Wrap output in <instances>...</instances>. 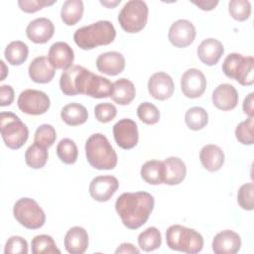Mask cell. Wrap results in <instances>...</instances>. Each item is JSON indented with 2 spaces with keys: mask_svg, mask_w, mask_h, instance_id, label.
I'll return each instance as SVG.
<instances>
[{
  "mask_svg": "<svg viewBox=\"0 0 254 254\" xmlns=\"http://www.w3.org/2000/svg\"><path fill=\"white\" fill-rule=\"evenodd\" d=\"M154 205V197L147 191L123 192L116 199L115 209L124 226L138 229L147 222Z\"/></svg>",
  "mask_w": 254,
  "mask_h": 254,
  "instance_id": "obj_1",
  "label": "cell"
},
{
  "mask_svg": "<svg viewBox=\"0 0 254 254\" xmlns=\"http://www.w3.org/2000/svg\"><path fill=\"white\" fill-rule=\"evenodd\" d=\"M116 37V30L110 21L100 20L78 28L73 34V40L81 50H92L98 46L111 44Z\"/></svg>",
  "mask_w": 254,
  "mask_h": 254,
  "instance_id": "obj_2",
  "label": "cell"
},
{
  "mask_svg": "<svg viewBox=\"0 0 254 254\" xmlns=\"http://www.w3.org/2000/svg\"><path fill=\"white\" fill-rule=\"evenodd\" d=\"M85 156L91 167L97 170H112L118 157L108 139L101 133H94L85 142Z\"/></svg>",
  "mask_w": 254,
  "mask_h": 254,
  "instance_id": "obj_3",
  "label": "cell"
},
{
  "mask_svg": "<svg viewBox=\"0 0 254 254\" xmlns=\"http://www.w3.org/2000/svg\"><path fill=\"white\" fill-rule=\"evenodd\" d=\"M166 242L170 249L188 254L198 253L203 247V238L200 233L180 224L171 225L167 229Z\"/></svg>",
  "mask_w": 254,
  "mask_h": 254,
  "instance_id": "obj_4",
  "label": "cell"
},
{
  "mask_svg": "<svg viewBox=\"0 0 254 254\" xmlns=\"http://www.w3.org/2000/svg\"><path fill=\"white\" fill-rule=\"evenodd\" d=\"M222 71L241 85L249 86L254 83V59L238 53L229 54L223 61Z\"/></svg>",
  "mask_w": 254,
  "mask_h": 254,
  "instance_id": "obj_5",
  "label": "cell"
},
{
  "mask_svg": "<svg viewBox=\"0 0 254 254\" xmlns=\"http://www.w3.org/2000/svg\"><path fill=\"white\" fill-rule=\"evenodd\" d=\"M0 131L5 145L12 149H20L28 140L27 125L12 112L0 113Z\"/></svg>",
  "mask_w": 254,
  "mask_h": 254,
  "instance_id": "obj_6",
  "label": "cell"
},
{
  "mask_svg": "<svg viewBox=\"0 0 254 254\" xmlns=\"http://www.w3.org/2000/svg\"><path fill=\"white\" fill-rule=\"evenodd\" d=\"M149 9L143 0H130L124 4L118 14L121 28L130 34L138 33L147 24Z\"/></svg>",
  "mask_w": 254,
  "mask_h": 254,
  "instance_id": "obj_7",
  "label": "cell"
},
{
  "mask_svg": "<svg viewBox=\"0 0 254 254\" xmlns=\"http://www.w3.org/2000/svg\"><path fill=\"white\" fill-rule=\"evenodd\" d=\"M15 219L28 229L41 228L46 222V214L36 200L30 197L18 199L13 207Z\"/></svg>",
  "mask_w": 254,
  "mask_h": 254,
  "instance_id": "obj_8",
  "label": "cell"
},
{
  "mask_svg": "<svg viewBox=\"0 0 254 254\" xmlns=\"http://www.w3.org/2000/svg\"><path fill=\"white\" fill-rule=\"evenodd\" d=\"M91 73L81 65H72L64 70L60 78L62 92L67 96L84 94Z\"/></svg>",
  "mask_w": 254,
  "mask_h": 254,
  "instance_id": "obj_9",
  "label": "cell"
},
{
  "mask_svg": "<svg viewBox=\"0 0 254 254\" xmlns=\"http://www.w3.org/2000/svg\"><path fill=\"white\" fill-rule=\"evenodd\" d=\"M17 104L19 109L26 114L41 115L49 110L51 101L48 94L44 91L29 88L20 93Z\"/></svg>",
  "mask_w": 254,
  "mask_h": 254,
  "instance_id": "obj_10",
  "label": "cell"
},
{
  "mask_svg": "<svg viewBox=\"0 0 254 254\" xmlns=\"http://www.w3.org/2000/svg\"><path fill=\"white\" fill-rule=\"evenodd\" d=\"M113 136L116 144L124 149L130 150L138 144L139 133L135 121L130 118H123L113 126Z\"/></svg>",
  "mask_w": 254,
  "mask_h": 254,
  "instance_id": "obj_11",
  "label": "cell"
},
{
  "mask_svg": "<svg viewBox=\"0 0 254 254\" xmlns=\"http://www.w3.org/2000/svg\"><path fill=\"white\" fill-rule=\"evenodd\" d=\"M195 35L196 31L193 24L189 20L180 19L171 25L168 38L176 48H186L194 41Z\"/></svg>",
  "mask_w": 254,
  "mask_h": 254,
  "instance_id": "obj_12",
  "label": "cell"
},
{
  "mask_svg": "<svg viewBox=\"0 0 254 254\" xmlns=\"http://www.w3.org/2000/svg\"><path fill=\"white\" fill-rule=\"evenodd\" d=\"M206 87V79L202 71L197 68L187 69L181 78V88L188 98H197L203 94Z\"/></svg>",
  "mask_w": 254,
  "mask_h": 254,
  "instance_id": "obj_13",
  "label": "cell"
},
{
  "mask_svg": "<svg viewBox=\"0 0 254 254\" xmlns=\"http://www.w3.org/2000/svg\"><path fill=\"white\" fill-rule=\"evenodd\" d=\"M119 188L118 180L113 176H98L89 184L91 197L99 202L109 200Z\"/></svg>",
  "mask_w": 254,
  "mask_h": 254,
  "instance_id": "obj_14",
  "label": "cell"
},
{
  "mask_svg": "<svg viewBox=\"0 0 254 254\" xmlns=\"http://www.w3.org/2000/svg\"><path fill=\"white\" fill-rule=\"evenodd\" d=\"M175 89L173 78L164 71L153 73L148 81V90L152 97L157 100L170 98Z\"/></svg>",
  "mask_w": 254,
  "mask_h": 254,
  "instance_id": "obj_15",
  "label": "cell"
},
{
  "mask_svg": "<svg viewBox=\"0 0 254 254\" xmlns=\"http://www.w3.org/2000/svg\"><path fill=\"white\" fill-rule=\"evenodd\" d=\"M55 33L53 22L45 17L31 21L26 28L28 39L35 44H45L52 39Z\"/></svg>",
  "mask_w": 254,
  "mask_h": 254,
  "instance_id": "obj_16",
  "label": "cell"
},
{
  "mask_svg": "<svg viewBox=\"0 0 254 254\" xmlns=\"http://www.w3.org/2000/svg\"><path fill=\"white\" fill-rule=\"evenodd\" d=\"M48 60L54 68L65 70L72 66L74 53L68 44L56 42L50 47Z\"/></svg>",
  "mask_w": 254,
  "mask_h": 254,
  "instance_id": "obj_17",
  "label": "cell"
},
{
  "mask_svg": "<svg viewBox=\"0 0 254 254\" xmlns=\"http://www.w3.org/2000/svg\"><path fill=\"white\" fill-rule=\"evenodd\" d=\"M240 247L239 234L229 229L218 232L212 240V251L215 254H234L240 250Z\"/></svg>",
  "mask_w": 254,
  "mask_h": 254,
  "instance_id": "obj_18",
  "label": "cell"
},
{
  "mask_svg": "<svg viewBox=\"0 0 254 254\" xmlns=\"http://www.w3.org/2000/svg\"><path fill=\"white\" fill-rule=\"evenodd\" d=\"M211 99L216 108L222 111H228L236 107L239 97L238 92L233 85L229 83H222L215 87L212 92Z\"/></svg>",
  "mask_w": 254,
  "mask_h": 254,
  "instance_id": "obj_19",
  "label": "cell"
},
{
  "mask_svg": "<svg viewBox=\"0 0 254 254\" xmlns=\"http://www.w3.org/2000/svg\"><path fill=\"white\" fill-rule=\"evenodd\" d=\"M97 69L107 75H117L125 68V59L119 52H106L96 59Z\"/></svg>",
  "mask_w": 254,
  "mask_h": 254,
  "instance_id": "obj_20",
  "label": "cell"
},
{
  "mask_svg": "<svg viewBox=\"0 0 254 254\" xmlns=\"http://www.w3.org/2000/svg\"><path fill=\"white\" fill-rule=\"evenodd\" d=\"M223 53L224 48L222 43L214 38L203 40L196 50V54L200 62L209 66L216 64Z\"/></svg>",
  "mask_w": 254,
  "mask_h": 254,
  "instance_id": "obj_21",
  "label": "cell"
},
{
  "mask_svg": "<svg viewBox=\"0 0 254 254\" xmlns=\"http://www.w3.org/2000/svg\"><path fill=\"white\" fill-rule=\"evenodd\" d=\"M30 78L37 83H49L55 76L56 68L50 64L47 57L35 58L28 68Z\"/></svg>",
  "mask_w": 254,
  "mask_h": 254,
  "instance_id": "obj_22",
  "label": "cell"
},
{
  "mask_svg": "<svg viewBox=\"0 0 254 254\" xmlns=\"http://www.w3.org/2000/svg\"><path fill=\"white\" fill-rule=\"evenodd\" d=\"M64 248L70 254H82L88 247L87 231L81 226H73L64 236Z\"/></svg>",
  "mask_w": 254,
  "mask_h": 254,
  "instance_id": "obj_23",
  "label": "cell"
},
{
  "mask_svg": "<svg viewBox=\"0 0 254 254\" xmlns=\"http://www.w3.org/2000/svg\"><path fill=\"white\" fill-rule=\"evenodd\" d=\"M202 167L208 172H216L224 164V153L220 147L213 144L203 146L199 152Z\"/></svg>",
  "mask_w": 254,
  "mask_h": 254,
  "instance_id": "obj_24",
  "label": "cell"
},
{
  "mask_svg": "<svg viewBox=\"0 0 254 254\" xmlns=\"http://www.w3.org/2000/svg\"><path fill=\"white\" fill-rule=\"evenodd\" d=\"M165 167L164 184L175 186L181 184L187 175L185 162L178 157H169L163 161Z\"/></svg>",
  "mask_w": 254,
  "mask_h": 254,
  "instance_id": "obj_25",
  "label": "cell"
},
{
  "mask_svg": "<svg viewBox=\"0 0 254 254\" xmlns=\"http://www.w3.org/2000/svg\"><path fill=\"white\" fill-rule=\"evenodd\" d=\"M136 96V89L133 82L125 77L119 78L112 83V100L119 105H127Z\"/></svg>",
  "mask_w": 254,
  "mask_h": 254,
  "instance_id": "obj_26",
  "label": "cell"
},
{
  "mask_svg": "<svg viewBox=\"0 0 254 254\" xmlns=\"http://www.w3.org/2000/svg\"><path fill=\"white\" fill-rule=\"evenodd\" d=\"M112 93V82L103 76L95 73H91L85 94L93 98H106L111 96Z\"/></svg>",
  "mask_w": 254,
  "mask_h": 254,
  "instance_id": "obj_27",
  "label": "cell"
},
{
  "mask_svg": "<svg viewBox=\"0 0 254 254\" xmlns=\"http://www.w3.org/2000/svg\"><path fill=\"white\" fill-rule=\"evenodd\" d=\"M61 117L65 124L69 126H77L86 122L88 113L86 108L80 103L71 102L62 108Z\"/></svg>",
  "mask_w": 254,
  "mask_h": 254,
  "instance_id": "obj_28",
  "label": "cell"
},
{
  "mask_svg": "<svg viewBox=\"0 0 254 254\" xmlns=\"http://www.w3.org/2000/svg\"><path fill=\"white\" fill-rule=\"evenodd\" d=\"M142 179L150 185L164 184L165 180V167L163 161L150 160L147 161L141 168Z\"/></svg>",
  "mask_w": 254,
  "mask_h": 254,
  "instance_id": "obj_29",
  "label": "cell"
},
{
  "mask_svg": "<svg viewBox=\"0 0 254 254\" xmlns=\"http://www.w3.org/2000/svg\"><path fill=\"white\" fill-rule=\"evenodd\" d=\"M84 6L81 0H66L61 10L62 21L67 26H73L80 21Z\"/></svg>",
  "mask_w": 254,
  "mask_h": 254,
  "instance_id": "obj_30",
  "label": "cell"
},
{
  "mask_svg": "<svg viewBox=\"0 0 254 254\" xmlns=\"http://www.w3.org/2000/svg\"><path fill=\"white\" fill-rule=\"evenodd\" d=\"M28 46L22 41H13L9 43L4 52L6 61L12 65H20L24 64L28 58Z\"/></svg>",
  "mask_w": 254,
  "mask_h": 254,
  "instance_id": "obj_31",
  "label": "cell"
},
{
  "mask_svg": "<svg viewBox=\"0 0 254 254\" xmlns=\"http://www.w3.org/2000/svg\"><path fill=\"white\" fill-rule=\"evenodd\" d=\"M49 153L46 147L34 142L25 152V162L32 169L43 168L48 161Z\"/></svg>",
  "mask_w": 254,
  "mask_h": 254,
  "instance_id": "obj_32",
  "label": "cell"
},
{
  "mask_svg": "<svg viewBox=\"0 0 254 254\" xmlns=\"http://www.w3.org/2000/svg\"><path fill=\"white\" fill-rule=\"evenodd\" d=\"M139 247L145 252H151L160 248L162 235L157 227L151 226L142 231L138 236Z\"/></svg>",
  "mask_w": 254,
  "mask_h": 254,
  "instance_id": "obj_33",
  "label": "cell"
},
{
  "mask_svg": "<svg viewBox=\"0 0 254 254\" xmlns=\"http://www.w3.org/2000/svg\"><path fill=\"white\" fill-rule=\"evenodd\" d=\"M187 126L193 131H198L204 128L208 123V114L204 108L193 106L188 109L185 115Z\"/></svg>",
  "mask_w": 254,
  "mask_h": 254,
  "instance_id": "obj_34",
  "label": "cell"
},
{
  "mask_svg": "<svg viewBox=\"0 0 254 254\" xmlns=\"http://www.w3.org/2000/svg\"><path fill=\"white\" fill-rule=\"evenodd\" d=\"M33 254H61V250L57 247L54 238L47 234L37 235L31 242Z\"/></svg>",
  "mask_w": 254,
  "mask_h": 254,
  "instance_id": "obj_35",
  "label": "cell"
},
{
  "mask_svg": "<svg viewBox=\"0 0 254 254\" xmlns=\"http://www.w3.org/2000/svg\"><path fill=\"white\" fill-rule=\"evenodd\" d=\"M57 155L63 163L66 165H72L77 160V146L71 139H62L57 146Z\"/></svg>",
  "mask_w": 254,
  "mask_h": 254,
  "instance_id": "obj_36",
  "label": "cell"
},
{
  "mask_svg": "<svg viewBox=\"0 0 254 254\" xmlns=\"http://www.w3.org/2000/svg\"><path fill=\"white\" fill-rule=\"evenodd\" d=\"M235 137L243 145H252L254 143V118L240 122L235 129Z\"/></svg>",
  "mask_w": 254,
  "mask_h": 254,
  "instance_id": "obj_37",
  "label": "cell"
},
{
  "mask_svg": "<svg viewBox=\"0 0 254 254\" xmlns=\"http://www.w3.org/2000/svg\"><path fill=\"white\" fill-rule=\"evenodd\" d=\"M56 138L57 133L55 128L51 124H42L37 128L35 132L34 142L46 148H50L54 145Z\"/></svg>",
  "mask_w": 254,
  "mask_h": 254,
  "instance_id": "obj_38",
  "label": "cell"
},
{
  "mask_svg": "<svg viewBox=\"0 0 254 254\" xmlns=\"http://www.w3.org/2000/svg\"><path fill=\"white\" fill-rule=\"evenodd\" d=\"M230 16L236 21H246L251 14V4L248 0H232L228 3Z\"/></svg>",
  "mask_w": 254,
  "mask_h": 254,
  "instance_id": "obj_39",
  "label": "cell"
},
{
  "mask_svg": "<svg viewBox=\"0 0 254 254\" xmlns=\"http://www.w3.org/2000/svg\"><path fill=\"white\" fill-rule=\"evenodd\" d=\"M137 116L143 123L154 125L160 119V111L153 103L146 101L138 106Z\"/></svg>",
  "mask_w": 254,
  "mask_h": 254,
  "instance_id": "obj_40",
  "label": "cell"
},
{
  "mask_svg": "<svg viewBox=\"0 0 254 254\" xmlns=\"http://www.w3.org/2000/svg\"><path fill=\"white\" fill-rule=\"evenodd\" d=\"M253 193H254V185L253 183H247L242 185L237 192V202L241 208L245 210H253Z\"/></svg>",
  "mask_w": 254,
  "mask_h": 254,
  "instance_id": "obj_41",
  "label": "cell"
},
{
  "mask_svg": "<svg viewBox=\"0 0 254 254\" xmlns=\"http://www.w3.org/2000/svg\"><path fill=\"white\" fill-rule=\"evenodd\" d=\"M117 114L116 107L109 102L98 103L94 107L95 118L101 123H108L115 118Z\"/></svg>",
  "mask_w": 254,
  "mask_h": 254,
  "instance_id": "obj_42",
  "label": "cell"
},
{
  "mask_svg": "<svg viewBox=\"0 0 254 254\" xmlns=\"http://www.w3.org/2000/svg\"><path fill=\"white\" fill-rule=\"evenodd\" d=\"M4 253L5 254H27L28 253V242L26 239H24L21 236L13 235L11 236L4 248Z\"/></svg>",
  "mask_w": 254,
  "mask_h": 254,
  "instance_id": "obj_43",
  "label": "cell"
},
{
  "mask_svg": "<svg viewBox=\"0 0 254 254\" xmlns=\"http://www.w3.org/2000/svg\"><path fill=\"white\" fill-rule=\"evenodd\" d=\"M56 1L48 0H19L18 6L20 9L26 13H35L46 6H51L55 4Z\"/></svg>",
  "mask_w": 254,
  "mask_h": 254,
  "instance_id": "obj_44",
  "label": "cell"
},
{
  "mask_svg": "<svg viewBox=\"0 0 254 254\" xmlns=\"http://www.w3.org/2000/svg\"><path fill=\"white\" fill-rule=\"evenodd\" d=\"M14 100V89L11 85L3 84L0 86V105L2 107L10 105Z\"/></svg>",
  "mask_w": 254,
  "mask_h": 254,
  "instance_id": "obj_45",
  "label": "cell"
},
{
  "mask_svg": "<svg viewBox=\"0 0 254 254\" xmlns=\"http://www.w3.org/2000/svg\"><path fill=\"white\" fill-rule=\"evenodd\" d=\"M253 101H254V92H250L243 101V111L245 114H247L249 117L254 116V109H253Z\"/></svg>",
  "mask_w": 254,
  "mask_h": 254,
  "instance_id": "obj_46",
  "label": "cell"
},
{
  "mask_svg": "<svg viewBox=\"0 0 254 254\" xmlns=\"http://www.w3.org/2000/svg\"><path fill=\"white\" fill-rule=\"evenodd\" d=\"M192 4H194L195 6H197L198 8H200L201 10L204 11H210L213 8L216 7V5L218 4L217 0H209V1H205V0H201V1H193Z\"/></svg>",
  "mask_w": 254,
  "mask_h": 254,
  "instance_id": "obj_47",
  "label": "cell"
},
{
  "mask_svg": "<svg viewBox=\"0 0 254 254\" xmlns=\"http://www.w3.org/2000/svg\"><path fill=\"white\" fill-rule=\"evenodd\" d=\"M140 251L138 248H136L132 243H122L119 245V247L115 250V253H136L138 254Z\"/></svg>",
  "mask_w": 254,
  "mask_h": 254,
  "instance_id": "obj_48",
  "label": "cell"
},
{
  "mask_svg": "<svg viewBox=\"0 0 254 254\" xmlns=\"http://www.w3.org/2000/svg\"><path fill=\"white\" fill-rule=\"evenodd\" d=\"M121 1L120 0H115V1H100V4L107 8H114L116 5H118Z\"/></svg>",
  "mask_w": 254,
  "mask_h": 254,
  "instance_id": "obj_49",
  "label": "cell"
},
{
  "mask_svg": "<svg viewBox=\"0 0 254 254\" xmlns=\"http://www.w3.org/2000/svg\"><path fill=\"white\" fill-rule=\"evenodd\" d=\"M0 64H1V66H2V75H1V79H0V80H4V78H5V76H6V73H7L8 69H6V66H5V64H4V62H3V61H1V62H0Z\"/></svg>",
  "mask_w": 254,
  "mask_h": 254,
  "instance_id": "obj_50",
  "label": "cell"
}]
</instances>
